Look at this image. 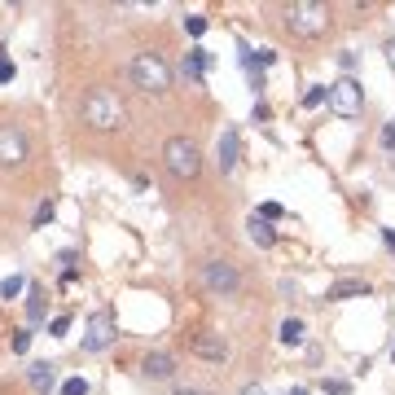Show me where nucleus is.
<instances>
[{"instance_id": "4be33fe9", "label": "nucleus", "mask_w": 395, "mask_h": 395, "mask_svg": "<svg viewBox=\"0 0 395 395\" xmlns=\"http://www.w3.org/2000/svg\"><path fill=\"white\" fill-rule=\"evenodd\" d=\"M35 229H44V224H53V202H40V207H35Z\"/></svg>"}, {"instance_id": "6e6552de", "label": "nucleus", "mask_w": 395, "mask_h": 395, "mask_svg": "<svg viewBox=\"0 0 395 395\" xmlns=\"http://www.w3.org/2000/svg\"><path fill=\"white\" fill-rule=\"evenodd\" d=\"M27 163V136L18 123H0V167H22Z\"/></svg>"}, {"instance_id": "ddd939ff", "label": "nucleus", "mask_w": 395, "mask_h": 395, "mask_svg": "<svg viewBox=\"0 0 395 395\" xmlns=\"http://www.w3.org/2000/svg\"><path fill=\"white\" fill-rule=\"evenodd\" d=\"M27 382H31L35 391H44V395H49V391L57 387V365H49V361H35V365L27 369Z\"/></svg>"}, {"instance_id": "7ed1b4c3", "label": "nucleus", "mask_w": 395, "mask_h": 395, "mask_svg": "<svg viewBox=\"0 0 395 395\" xmlns=\"http://www.w3.org/2000/svg\"><path fill=\"white\" fill-rule=\"evenodd\" d=\"M163 163H167V172L176 176V181H198V172H202V154L198 145L189 136H172L163 145Z\"/></svg>"}, {"instance_id": "f257e3e1", "label": "nucleus", "mask_w": 395, "mask_h": 395, "mask_svg": "<svg viewBox=\"0 0 395 395\" xmlns=\"http://www.w3.org/2000/svg\"><path fill=\"white\" fill-rule=\"evenodd\" d=\"M83 123L92 132L123 128V101L114 97V88H88V97H83Z\"/></svg>"}, {"instance_id": "7c9ffc66", "label": "nucleus", "mask_w": 395, "mask_h": 395, "mask_svg": "<svg viewBox=\"0 0 395 395\" xmlns=\"http://www.w3.org/2000/svg\"><path fill=\"white\" fill-rule=\"evenodd\" d=\"M382 53H387V62H391V70H395V35L387 40V49H382Z\"/></svg>"}, {"instance_id": "bb28decb", "label": "nucleus", "mask_w": 395, "mask_h": 395, "mask_svg": "<svg viewBox=\"0 0 395 395\" xmlns=\"http://www.w3.org/2000/svg\"><path fill=\"white\" fill-rule=\"evenodd\" d=\"M382 145L395 150V119H391V123H382Z\"/></svg>"}, {"instance_id": "9b49d317", "label": "nucleus", "mask_w": 395, "mask_h": 395, "mask_svg": "<svg viewBox=\"0 0 395 395\" xmlns=\"http://www.w3.org/2000/svg\"><path fill=\"white\" fill-rule=\"evenodd\" d=\"M141 374H145V378H154V382H167V378L176 374V361H172L167 352H150L145 361H141Z\"/></svg>"}, {"instance_id": "c756f323", "label": "nucleus", "mask_w": 395, "mask_h": 395, "mask_svg": "<svg viewBox=\"0 0 395 395\" xmlns=\"http://www.w3.org/2000/svg\"><path fill=\"white\" fill-rule=\"evenodd\" d=\"M338 66L352 70V66H356V53H352V49H343V53H338Z\"/></svg>"}, {"instance_id": "72a5a7b5", "label": "nucleus", "mask_w": 395, "mask_h": 395, "mask_svg": "<svg viewBox=\"0 0 395 395\" xmlns=\"http://www.w3.org/2000/svg\"><path fill=\"white\" fill-rule=\"evenodd\" d=\"M382 242H387V246L395 250V229H382Z\"/></svg>"}, {"instance_id": "f8f14e48", "label": "nucleus", "mask_w": 395, "mask_h": 395, "mask_svg": "<svg viewBox=\"0 0 395 395\" xmlns=\"http://www.w3.org/2000/svg\"><path fill=\"white\" fill-rule=\"evenodd\" d=\"M246 237H250L259 250H272V246H277V229H272L268 220H259V215H250V220H246Z\"/></svg>"}, {"instance_id": "4468645a", "label": "nucleus", "mask_w": 395, "mask_h": 395, "mask_svg": "<svg viewBox=\"0 0 395 395\" xmlns=\"http://www.w3.org/2000/svg\"><path fill=\"white\" fill-rule=\"evenodd\" d=\"M211 70V53L207 49H189V57H185V66H181V75L189 79V83H198L202 75Z\"/></svg>"}, {"instance_id": "5701e85b", "label": "nucleus", "mask_w": 395, "mask_h": 395, "mask_svg": "<svg viewBox=\"0 0 395 395\" xmlns=\"http://www.w3.org/2000/svg\"><path fill=\"white\" fill-rule=\"evenodd\" d=\"M14 75H18V66L9 62V53L0 49V83H14Z\"/></svg>"}, {"instance_id": "b1692460", "label": "nucleus", "mask_w": 395, "mask_h": 395, "mask_svg": "<svg viewBox=\"0 0 395 395\" xmlns=\"http://www.w3.org/2000/svg\"><path fill=\"white\" fill-rule=\"evenodd\" d=\"M185 31H189V35H207V18H202V14H189V18H185Z\"/></svg>"}, {"instance_id": "473e14b6", "label": "nucleus", "mask_w": 395, "mask_h": 395, "mask_svg": "<svg viewBox=\"0 0 395 395\" xmlns=\"http://www.w3.org/2000/svg\"><path fill=\"white\" fill-rule=\"evenodd\" d=\"M176 395H211V391H198V387H176Z\"/></svg>"}, {"instance_id": "a878e982", "label": "nucleus", "mask_w": 395, "mask_h": 395, "mask_svg": "<svg viewBox=\"0 0 395 395\" xmlns=\"http://www.w3.org/2000/svg\"><path fill=\"white\" fill-rule=\"evenodd\" d=\"M66 330H70V316H53V321H49V334H53V338H66Z\"/></svg>"}, {"instance_id": "c85d7f7f", "label": "nucleus", "mask_w": 395, "mask_h": 395, "mask_svg": "<svg viewBox=\"0 0 395 395\" xmlns=\"http://www.w3.org/2000/svg\"><path fill=\"white\" fill-rule=\"evenodd\" d=\"M255 62H259V66H272V62H277V49H259Z\"/></svg>"}, {"instance_id": "f3484780", "label": "nucleus", "mask_w": 395, "mask_h": 395, "mask_svg": "<svg viewBox=\"0 0 395 395\" xmlns=\"http://www.w3.org/2000/svg\"><path fill=\"white\" fill-rule=\"evenodd\" d=\"M27 321H31V325H40V321H44V290H40V285H27Z\"/></svg>"}, {"instance_id": "dca6fc26", "label": "nucleus", "mask_w": 395, "mask_h": 395, "mask_svg": "<svg viewBox=\"0 0 395 395\" xmlns=\"http://www.w3.org/2000/svg\"><path fill=\"white\" fill-rule=\"evenodd\" d=\"M277 338H281V347H303V321H298V316H285L281 330H277Z\"/></svg>"}, {"instance_id": "2eb2a0df", "label": "nucleus", "mask_w": 395, "mask_h": 395, "mask_svg": "<svg viewBox=\"0 0 395 395\" xmlns=\"http://www.w3.org/2000/svg\"><path fill=\"white\" fill-rule=\"evenodd\" d=\"M356 294H369V281H356V277L352 281H338V285H330L325 298H330V303H343V298H356Z\"/></svg>"}, {"instance_id": "0eeeda50", "label": "nucleus", "mask_w": 395, "mask_h": 395, "mask_svg": "<svg viewBox=\"0 0 395 395\" xmlns=\"http://www.w3.org/2000/svg\"><path fill=\"white\" fill-rule=\"evenodd\" d=\"M361 105H365V92H361V83H356V79L330 83V110L338 119H356V114H361Z\"/></svg>"}, {"instance_id": "f704fd0d", "label": "nucleus", "mask_w": 395, "mask_h": 395, "mask_svg": "<svg viewBox=\"0 0 395 395\" xmlns=\"http://www.w3.org/2000/svg\"><path fill=\"white\" fill-rule=\"evenodd\" d=\"M290 395H307V387H290Z\"/></svg>"}, {"instance_id": "393cba45", "label": "nucleus", "mask_w": 395, "mask_h": 395, "mask_svg": "<svg viewBox=\"0 0 395 395\" xmlns=\"http://www.w3.org/2000/svg\"><path fill=\"white\" fill-rule=\"evenodd\" d=\"M14 352H18V356L31 352V330H18V334H14Z\"/></svg>"}, {"instance_id": "20e7f679", "label": "nucleus", "mask_w": 395, "mask_h": 395, "mask_svg": "<svg viewBox=\"0 0 395 395\" xmlns=\"http://www.w3.org/2000/svg\"><path fill=\"white\" fill-rule=\"evenodd\" d=\"M132 83L141 92H167L172 88V66L159 53H136L132 57Z\"/></svg>"}, {"instance_id": "1a4fd4ad", "label": "nucleus", "mask_w": 395, "mask_h": 395, "mask_svg": "<svg viewBox=\"0 0 395 395\" xmlns=\"http://www.w3.org/2000/svg\"><path fill=\"white\" fill-rule=\"evenodd\" d=\"M194 356L198 361H207V365H224L229 361V338H224V334H198L194 338Z\"/></svg>"}, {"instance_id": "f03ea898", "label": "nucleus", "mask_w": 395, "mask_h": 395, "mask_svg": "<svg viewBox=\"0 0 395 395\" xmlns=\"http://www.w3.org/2000/svg\"><path fill=\"white\" fill-rule=\"evenodd\" d=\"M285 27L303 40H316V35L330 31V9L316 5V0H294V5H285Z\"/></svg>"}, {"instance_id": "6ab92c4d", "label": "nucleus", "mask_w": 395, "mask_h": 395, "mask_svg": "<svg viewBox=\"0 0 395 395\" xmlns=\"http://www.w3.org/2000/svg\"><path fill=\"white\" fill-rule=\"evenodd\" d=\"M22 290H27V281H22L18 272H14V277H5V281H0V298H18Z\"/></svg>"}, {"instance_id": "cd10ccee", "label": "nucleus", "mask_w": 395, "mask_h": 395, "mask_svg": "<svg viewBox=\"0 0 395 395\" xmlns=\"http://www.w3.org/2000/svg\"><path fill=\"white\" fill-rule=\"evenodd\" d=\"M325 391H330V395H347V391H352V387H347L343 378H330V382H325Z\"/></svg>"}, {"instance_id": "9d476101", "label": "nucleus", "mask_w": 395, "mask_h": 395, "mask_svg": "<svg viewBox=\"0 0 395 395\" xmlns=\"http://www.w3.org/2000/svg\"><path fill=\"white\" fill-rule=\"evenodd\" d=\"M237 154H242L237 128H224L220 141H215V163H220V172H233V167H237Z\"/></svg>"}, {"instance_id": "a211bd4d", "label": "nucleus", "mask_w": 395, "mask_h": 395, "mask_svg": "<svg viewBox=\"0 0 395 395\" xmlns=\"http://www.w3.org/2000/svg\"><path fill=\"white\" fill-rule=\"evenodd\" d=\"M325 101H330V88H325V83H316V88L303 92V105H307V110H316V105H325Z\"/></svg>"}, {"instance_id": "423d86ee", "label": "nucleus", "mask_w": 395, "mask_h": 395, "mask_svg": "<svg viewBox=\"0 0 395 395\" xmlns=\"http://www.w3.org/2000/svg\"><path fill=\"white\" fill-rule=\"evenodd\" d=\"M119 338L114 334V312L110 307H97V312L88 316V325H83V352H105Z\"/></svg>"}, {"instance_id": "2f4dec72", "label": "nucleus", "mask_w": 395, "mask_h": 395, "mask_svg": "<svg viewBox=\"0 0 395 395\" xmlns=\"http://www.w3.org/2000/svg\"><path fill=\"white\" fill-rule=\"evenodd\" d=\"M242 395H268V391H263L259 382H250V387H242Z\"/></svg>"}, {"instance_id": "412c9836", "label": "nucleus", "mask_w": 395, "mask_h": 395, "mask_svg": "<svg viewBox=\"0 0 395 395\" xmlns=\"http://www.w3.org/2000/svg\"><path fill=\"white\" fill-rule=\"evenodd\" d=\"M62 395H88V378H66L62 382Z\"/></svg>"}, {"instance_id": "39448f33", "label": "nucleus", "mask_w": 395, "mask_h": 395, "mask_svg": "<svg viewBox=\"0 0 395 395\" xmlns=\"http://www.w3.org/2000/svg\"><path fill=\"white\" fill-rule=\"evenodd\" d=\"M202 285H207L211 294L229 298V294L242 290V277H237V268H233L229 259H207V263H202Z\"/></svg>"}, {"instance_id": "aec40b11", "label": "nucleus", "mask_w": 395, "mask_h": 395, "mask_svg": "<svg viewBox=\"0 0 395 395\" xmlns=\"http://www.w3.org/2000/svg\"><path fill=\"white\" fill-rule=\"evenodd\" d=\"M281 215H285V207H281V202H259V220H281Z\"/></svg>"}]
</instances>
